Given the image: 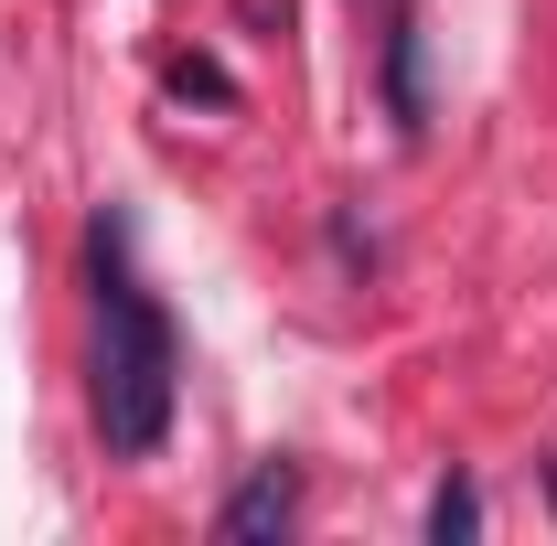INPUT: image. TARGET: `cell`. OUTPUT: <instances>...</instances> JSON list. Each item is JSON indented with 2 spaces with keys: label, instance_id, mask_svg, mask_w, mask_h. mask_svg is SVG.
I'll return each mask as SVG.
<instances>
[{
  "label": "cell",
  "instance_id": "cell-3",
  "mask_svg": "<svg viewBox=\"0 0 557 546\" xmlns=\"http://www.w3.org/2000/svg\"><path fill=\"white\" fill-rule=\"evenodd\" d=\"M461 536H483V493L450 472L440 493H429V546H461Z\"/></svg>",
  "mask_w": 557,
  "mask_h": 546
},
{
  "label": "cell",
  "instance_id": "cell-5",
  "mask_svg": "<svg viewBox=\"0 0 557 546\" xmlns=\"http://www.w3.org/2000/svg\"><path fill=\"white\" fill-rule=\"evenodd\" d=\"M172 97H225V75H214V65H194V54H183V65H172Z\"/></svg>",
  "mask_w": 557,
  "mask_h": 546
},
{
  "label": "cell",
  "instance_id": "cell-4",
  "mask_svg": "<svg viewBox=\"0 0 557 546\" xmlns=\"http://www.w3.org/2000/svg\"><path fill=\"white\" fill-rule=\"evenodd\" d=\"M386 97H397V119L418 129V22H397V33H386Z\"/></svg>",
  "mask_w": 557,
  "mask_h": 546
},
{
  "label": "cell",
  "instance_id": "cell-2",
  "mask_svg": "<svg viewBox=\"0 0 557 546\" xmlns=\"http://www.w3.org/2000/svg\"><path fill=\"white\" fill-rule=\"evenodd\" d=\"M289 514H300V472H278V461H269V472H247L236 493H225L214 536H236V546H247V536H289Z\"/></svg>",
  "mask_w": 557,
  "mask_h": 546
},
{
  "label": "cell",
  "instance_id": "cell-1",
  "mask_svg": "<svg viewBox=\"0 0 557 546\" xmlns=\"http://www.w3.org/2000/svg\"><path fill=\"white\" fill-rule=\"evenodd\" d=\"M86 278H97V353H86L97 439L119 461H150L161 429H172V322H161V300L129 278V258H119L108 225L86 236Z\"/></svg>",
  "mask_w": 557,
  "mask_h": 546
}]
</instances>
